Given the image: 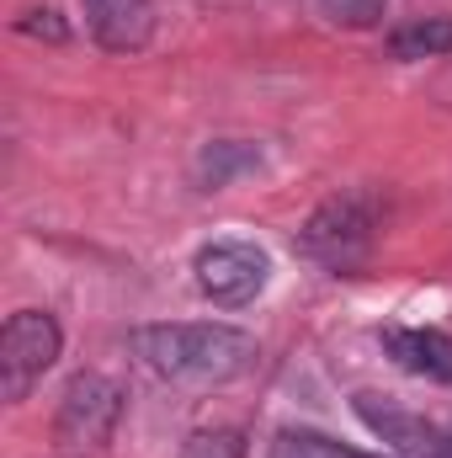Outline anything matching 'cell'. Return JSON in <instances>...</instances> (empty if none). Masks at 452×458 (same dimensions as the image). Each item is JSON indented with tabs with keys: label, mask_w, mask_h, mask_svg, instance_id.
<instances>
[{
	"label": "cell",
	"mask_w": 452,
	"mask_h": 458,
	"mask_svg": "<svg viewBox=\"0 0 452 458\" xmlns=\"http://www.w3.org/2000/svg\"><path fill=\"white\" fill-rule=\"evenodd\" d=\"M192 272H197V288H203L213 304L239 310V304H250V299L266 288L272 256H266L261 245H250V240H213V245L197 250Z\"/></svg>",
	"instance_id": "obj_4"
},
{
	"label": "cell",
	"mask_w": 452,
	"mask_h": 458,
	"mask_svg": "<svg viewBox=\"0 0 452 458\" xmlns=\"http://www.w3.org/2000/svg\"><path fill=\"white\" fill-rule=\"evenodd\" d=\"M21 32L48 38V43H64V21H59V11H27V16H21Z\"/></svg>",
	"instance_id": "obj_14"
},
{
	"label": "cell",
	"mask_w": 452,
	"mask_h": 458,
	"mask_svg": "<svg viewBox=\"0 0 452 458\" xmlns=\"http://www.w3.org/2000/svg\"><path fill=\"white\" fill-rule=\"evenodd\" d=\"M133 352L149 373L181 389H224L245 378L261 357L255 336L239 326H144L133 331Z\"/></svg>",
	"instance_id": "obj_1"
},
{
	"label": "cell",
	"mask_w": 452,
	"mask_h": 458,
	"mask_svg": "<svg viewBox=\"0 0 452 458\" xmlns=\"http://www.w3.org/2000/svg\"><path fill=\"white\" fill-rule=\"evenodd\" d=\"M117 421H122V389L107 373H80V378H70V389L59 400L54 437L70 448H96L117 432Z\"/></svg>",
	"instance_id": "obj_5"
},
{
	"label": "cell",
	"mask_w": 452,
	"mask_h": 458,
	"mask_svg": "<svg viewBox=\"0 0 452 458\" xmlns=\"http://www.w3.org/2000/svg\"><path fill=\"white\" fill-rule=\"evenodd\" d=\"M59 346H64V331L54 315L43 310H16L0 331V394L16 405L32 394V384L59 362Z\"/></svg>",
	"instance_id": "obj_3"
},
{
	"label": "cell",
	"mask_w": 452,
	"mask_h": 458,
	"mask_svg": "<svg viewBox=\"0 0 452 458\" xmlns=\"http://www.w3.org/2000/svg\"><path fill=\"white\" fill-rule=\"evenodd\" d=\"M356 416L367 421V432L372 437H383L394 454L405 458H452V427H437V421H426V416H415V411H405V405H394V400H383V394H356Z\"/></svg>",
	"instance_id": "obj_6"
},
{
	"label": "cell",
	"mask_w": 452,
	"mask_h": 458,
	"mask_svg": "<svg viewBox=\"0 0 452 458\" xmlns=\"http://www.w3.org/2000/svg\"><path fill=\"white\" fill-rule=\"evenodd\" d=\"M383 346H389V357H394L405 373L452 384V336L448 331H410V326H394V331H383Z\"/></svg>",
	"instance_id": "obj_8"
},
{
	"label": "cell",
	"mask_w": 452,
	"mask_h": 458,
	"mask_svg": "<svg viewBox=\"0 0 452 458\" xmlns=\"http://www.w3.org/2000/svg\"><path fill=\"white\" fill-rule=\"evenodd\" d=\"M181 458H245V432H234V427H203V432L187 437Z\"/></svg>",
	"instance_id": "obj_12"
},
{
	"label": "cell",
	"mask_w": 452,
	"mask_h": 458,
	"mask_svg": "<svg viewBox=\"0 0 452 458\" xmlns=\"http://www.w3.org/2000/svg\"><path fill=\"white\" fill-rule=\"evenodd\" d=\"M452 54V21L448 16H421V21H405L389 32V59L399 64H415V59H442Z\"/></svg>",
	"instance_id": "obj_9"
},
{
	"label": "cell",
	"mask_w": 452,
	"mask_h": 458,
	"mask_svg": "<svg viewBox=\"0 0 452 458\" xmlns=\"http://www.w3.org/2000/svg\"><path fill=\"white\" fill-rule=\"evenodd\" d=\"M272 458H367V454L340 448V443L320 437V432H282V437H277V448H272Z\"/></svg>",
	"instance_id": "obj_11"
},
{
	"label": "cell",
	"mask_w": 452,
	"mask_h": 458,
	"mask_svg": "<svg viewBox=\"0 0 452 458\" xmlns=\"http://www.w3.org/2000/svg\"><path fill=\"white\" fill-rule=\"evenodd\" d=\"M261 165V149L255 144H245V139H219V144H208L203 155H197V182L208 187V192H219L229 187L239 171H255Z\"/></svg>",
	"instance_id": "obj_10"
},
{
	"label": "cell",
	"mask_w": 452,
	"mask_h": 458,
	"mask_svg": "<svg viewBox=\"0 0 452 458\" xmlns=\"http://www.w3.org/2000/svg\"><path fill=\"white\" fill-rule=\"evenodd\" d=\"M320 11L336 21V27H378L389 0H320Z\"/></svg>",
	"instance_id": "obj_13"
},
{
	"label": "cell",
	"mask_w": 452,
	"mask_h": 458,
	"mask_svg": "<svg viewBox=\"0 0 452 458\" xmlns=\"http://www.w3.org/2000/svg\"><path fill=\"white\" fill-rule=\"evenodd\" d=\"M372 240H378V198L372 192H340L331 203H320L309 214V225L298 229V250L331 272L362 267Z\"/></svg>",
	"instance_id": "obj_2"
},
{
	"label": "cell",
	"mask_w": 452,
	"mask_h": 458,
	"mask_svg": "<svg viewBox=\"0 0 452 458\" xmlns=\"http://www.w3.org/2000/svg\"><path fill=\"white\" fill-rule=\"evenodd\" d=\"M80 11L107 54H138L155 38V0H80Z\"/></svg>",
	"instance_id": "obj_7"
}]
</instances>
